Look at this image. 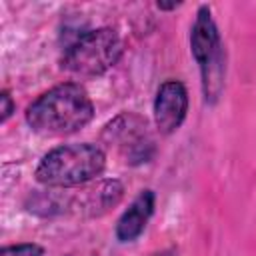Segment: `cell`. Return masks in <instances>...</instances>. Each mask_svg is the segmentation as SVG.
Listing matches in <instances>:
<instances>
[{
	"label": "cell",
	"mask_w": 256,
	"mask_h": 256,
	"mask_svg": "<svg viewBox=\"0 0 256 256\" xmlns=\"http://www.w3.org/2000/svg\"><path fill=\"white\" fill-rule=\"evenodd\" d=\"M94 118V104L84 86L62 82L42 92L28 108L26 122L40 136H68Z\"/></svg>",
	"instance_id": "1"
},
{
	"label": "cell",
	"mask_w": 256,
	"mask_h": 256,
	"mask_svg": "<svg viewBox=\"0 0 256 256\" xmlns=\"http://www.w3.org/2000/svg\"><path fill=\"white\" fill-rule=\"evenodd\" d=\"M106 168V154L90 142L62 144L52 148L36 166V180L48 188L84 186L98 178Z\"/></svg>",
	"instance_id": "2"
},
{
	"label": "cell",
	"mask_w": 256,
	"mask_h": 256,
	"mask_svg": "<svg viewBox=\"0 0 256 256\" xmlns=\"http://www.w3.org/2000/svg\"><path fill=\"white\" fill-rule=\"evenodd\" d=\"M122 56V40L112 28H96L80 34L62 56V68L80 78H96L108 72Z\"/></svg>",
	"instance_id": "3"
},
{
	"label": "cell",
	"mask_w": 256,
	"mask_h": 256,
	"mask_svg": "<svg viewBox=\"0 0 256 256\" xmlns=\"http://www.w3.org/2000/svg\"><path fill=\"white\" fill-rule=\"evenodd\" d=\"M190 52L200 68L206 102H214L224 80V48L218 26L208 6H200L190 30Z\"/></svg>",
	"instance_id": "4"
},
{
	"label": "cell",
	"mask_w": 256,
	"mask_h": 256,
	"mask_svg": "<svg viewBox=\"0 0 256 256\" xmlns=\"http://www.w3.org/2000/svg\"><path fill=\"white\" fill-rule=\"evenodd\" d=\"M108 146H114L130 164L148 162L154 154V140L144 118L124 112L110 120L102 132Z\"/></svg>",
	"instance_id": "5"
},
{
	"label": "cell",
	"mask_w": 256,
	"mask_h": 256,
	"mask_svg": "<svg viewBox=\"0 0 256 256\" xmlns=\"http://www.w3.org/2000/svg\"><path fill=\"white\" fill-rule=\"evenodd\" d=\"M188 114V92L180 80L160 84L154 98V122L160 134L176 132Z\"/></svg>",
	"instance_id": "6"
},
{
	"label": "cell",
	"mask_w": 256,
	"mask_h": 256,
	"mask_svg": "<svg viewBox=\"0 0 256 256\" xmlns=\"http://www.w3.org/2000/svg\"><path fill=\"white\" fill-rule=\"evenodd\" d=\"M154 192L146 188L132 200L128 210L122 212L116 222V238L120 242H134L144 232L148 220L154 214Z\"/></svg>",
	"instance_id": "7"
},
{
	"label": "cell",
	"mask_w": 256,
	"mask_h": 256,
	"mask_svg": "<svg viewBox=\"0 0 256 256\" xmlns=\"http://www.w3.org/2000/svg\"><path fill=\"white\" fill-rule=\"evenodd\" d=\"M0 256H44V248L36 242L12 244V246H2Z\"/></svg>",
	"instance_id": "8"
},
{
	"label": "cell",
	"mask_w": 256,
	"mask_h": 256,
	"mask_svg": "<svg viewBox=\"0 0 256 256\" xmlns=\"http://www.w3.org/2000/svg\"><path fill=\"white\" fill-rule=\"evenodd\" d=\"M0 104H2V108H0V122L4 124L10 116H12V112H14V102H12V96H10V92L8 90H2V94H0Z\"/></svg>",
	"instance_id": "9"
},
{
	"label": "cell",
	"mask_w": 256,
	"mask_h": 256,
	"mask_svg": "<svg viewBox=\"0 0 256 256\" xmlns=\"http://www.w3.org/2000/svg\"><path fill=\"white\" fill-rule=\"evenodd\" d=\"M156 6H158V8H160V10H172V8H176V6H178V4H164V2H158V4H156Z\"/></svg>",
	"instance_id": "10"
},
{
	"label": "cell",
	"mask_w": 256,
	"mask_h": 256,
	"mask_svg": "<svg viewBox=\"0 0 256 256\" xmlns=\"http://www.w3.org/2000/svg\"><path fill=\"white\" fill-rule=\"evenodd\" d=\"M150 256H176L172 250H164V252H158V254H150Z\"/></svg>",
	"instance_id": "11"
}]
</instances>
